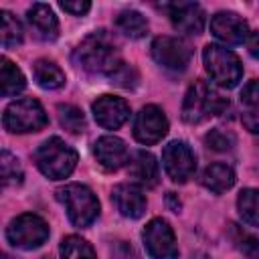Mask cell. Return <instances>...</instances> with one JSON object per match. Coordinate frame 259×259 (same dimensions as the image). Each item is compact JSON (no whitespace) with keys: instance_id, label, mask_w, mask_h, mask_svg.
<instances>
[{"instance_id":"obj_1","label":"cell","mask_w":259,"mask_h":259,"mask_svg":"<svg viewBox=\"0 0 259 259\" xmlns=\"http://www.w3.org/2000/svg\"><path fill=\"white\" fill-rule=\"evenodd\" d=\"M73 61L77 67H81L87 73H105L109 75L113 67L121 61L113 40L103 32L97 30L89 36H85L77 49L73 51Z\"/></svg>"},{"instance_id":"obj_2","label":"cell","mask_w":259,"mask_h":259,"mask_svg":"<svg viewBox=\"0 0 259 259\" xmlns=\"http://www.w3.org/2000/svg\"><path fill=\"white\" fill-rule=\"evenodd\" d=\"M229 107V101L225 97H221L214 87H210L206 81L198 79L194 81L186 95H184V103H182V119L186 123H202L206 119H210L212 115L223 113Z\"/></svg>"},{"instance_id":"obj_3","label":"cell","mask_w":259,"mask_h":259,"mask_svg":"<svg viewBox=\"0 0 259 259\" xmlns=\"http://www.w3.org/2000/svg\"><path fill=\"white\" fill-rule=\"evenodd\" d=\"M34 162L38 166V170L51 178V180H63L67 178L75 166H77V152L65 144L61 138L53 136L49 140H45L36 152H34Z\"/></svg>"},{"instance_id":"obj_4","label":"cell","mask_w":259,"mask_h":259,"mask_svg":"<svg viewBox=\"0 0 259 259\" xmlns=\"http://www.w3.org/2000/svg\"><path fill=\"white\" fill-rule=\"evenodd\" d=\"M57 198L63 202L67 217L75 227H89L99 214L97 196L83 184H67L59 188Z\"/></svg>"},{"instance_id":"obj_5","label":"cell","mask_w":259,"mask_h":259,"mask_svg":"<svg viewBox=\"0 0 259 259\" xmlns=\"http://www.w3.org/2000/svg\"><path fill=\"white\" fill-rule=\"evenodd\" d=\"M202 61L208 77L221 87L231 89L243 77V65L239 57L221 45H206L202 51Z\"/></svg>"},{"instance_id":"obj_6","label":"cell","mask_w":259,"mask_h":259,"mask_svg":"<svg viewBox=\"0 0 259 259\" xmlns=\"http://www.w3.org/2000/svg\"><path fill=\"white\" fill-rule=\"evenodd\" d=\"M49 117L42 109V105L32 97H22L12 101L2 115V123L12 134H28L38 132L47 125Z\"/></svg>"},{"instance_id":"obj_7","label":"cell","mask_w":259,"mask_h":259,"mask_svg":"<svg viewBox=\"0 0 259 259\" xmlns=\"http://www.w3.org/2000/svg\"><path fill=\"white\" fill-rule=\"evenodd\" d=\"M6 239L12 247L30 251L40 247L49 239V225L38 214L24 212L10 221V225L6 227Z\"/></svg>"},{"instance_id":"obj_8","label":"cell","mask_w":259,"mask_h":259,"mask_svg":"<svg viewBox=\"0 0 259 259\" xmlns=\"http://www.w3.org/2000/svg\"><path fill=\"white\" fill-rule=\"evenodd\" d=\"M142 239L146 245V251L152 259H176L178 257V245L174 239V231L164 219H152L144 231Z\"/></svg>"},{"instance_id":"obj_9","label":"cell","mask_w":259,"mask_h":259,"mask_svg":"<svg viewBox=\"0 0 259 259\" xmlns=\"http://www.w3.org/2000/svg\"><path fill=\"white\" fill-rule=\"evenodd\" d=\"M162 164L172 182H186L196 170V156L186 142L174 140L162 152Z\"/></svg>"},{"instance_id":"obj_10","label":"cell","mask_w":259,"mask_h":259,"mask_svg":"<svg viewBox=\"0 0 259 259\" xmlns=\"http://www.w3.org/2000/svg\"><path fill=\"white\" fill-rule=\"evenodd\" d=\"M152 57L154 61L170 71H184L190 63V49L184 40L176 36H156L152 40Z\"/></svg>"},{"instance_id":"obj_11","label":"cell","mask_w":259,"mask_h":259,"mask_svg":"<svg viewBox=\"0 0 259 259\" xmlns=\"http://www.w3.org/2000/svg\"><path fill=\"white\" fill-rule=\"evenodd\" d=\"M168 134V119L158 105H144L134 121V138L140 144L152 146Z\"/></svg>"},{"instance_id":"obj_12","label":"cell","mask_w":259,"mask_h":259,"mask_svg":"<svg viewBox=\"0 0 259 259\" xmlns=\"http://www.w3.org/2000/svg\"><path fill=\"white\" fill-rule=\"evenodd\" d=\"M95 121L105 130H117L130 117V105L125 99L115 95H101L91 105Z\"/></svg>"},{"instance_id":"obj_13","label":"cell","mask_w":259,"mask_h":259,"mask_svg":"<svg viewBox=\"0 0 259 259\" xmlns=\"http://www.w3.org/2000/svg\"><path fill=\"white\" fill-rule=\"evenodd\" d=\"M168 16L176 30L182 34H200L204 28V10L196 2H174L168 4Z\"/></svg>"},{"instance_id":"obj_14","label":"cell","mask_w":259,"mask_h":259,"mask_svg":"<svg viewBox=\"0 0 259 259\" xmlns=\"http://www.w3.org/2000/svg\"><path fill=\"white\" fill-rule=\"evenodd\" d=\"M210 30L225 45H241L249 36L247 22L235 12H217L210 18Z\"/></svg>"},{"instance_id":"obj_15","label":"cell","mask_w":259,"mask_h":259,"mask_svg":"<svg viewBox=\"0 0 259 259\" xmlns=\"http://www.w3.org/2000/svg\"><path fill=\"white\" fill-rule=\"evenodd\" d=\"M111 202L119 214L127 219H140L146 210V196L136 184H117L111 190Z\"/></svg>"},{"instance_id":"obj_16","label":"cell","mask_w":259,"mask_h":259,"mask_svg":"<svg viewBox=\"0 0 259 259\" xmlns=\"http://www.w3.org/2000/svg\"><path fill=\"white\" fill-rule=\"evenodd\" d=\"M93 154L99 162V166L107 172L119 170L125 162H127V148L123 144V140L115 138V136H103L95 142Z\"/></svg>"},{"instance_id":"obj_17","label":"cell","mask_w":259,"mask_h":259,"mask_svg":"<svg viewBox=\"0 0 259 259\" xmlns=\"http://www.w3.org/2000/svg\"><path fill=\"white\" fill-rule=\"evenodd\" d=\"M127 174L142 186H156L158 184V178H160V168H158V162L156 158L146 152V150H140L132 156L130 160V166H127Z\"/></svg>"},{"instance_id":"obj_18","label":"cell","mask_w":259,"mask_h":259,"mask_svg":"<svg viewBox=\"0 0 259 259\" xmlns=\"http://www.w3.org/2000/svg\"><path fill=\"white\" fill-rule=\"evenodd\" d=\"M28 24L42 40H55L59 36V20L49 4H32V8L28 10Z\"/></svg>"},{"instance_id":"obj_19","label":"cell","mask_w":259,"mask_h":259,"mask_svg":"<svg viewBox=\"0 0 259 259\" xmlns=\"http://www.w3.org/2000/svg\"><path fill=\"white\" fill-rule=\"evenodd\" d=\"M200 182L204 188H208L210 192H225L229 190L233 184H235V170L229 166V164H223V162H214L210 166L204 168L202 176H200Z\"/></svg>"},{"instance_id":"obj_20","label":"cell","mask_w":259,"mask_h":259,"mask_svg":"<svg viewBox=\"0 0 259 259\" xmlns=\"http://www.w3.org/2000/svg\"><path fill=\"white\" fill-rule=\"evenodd\" d=\"M32 73L36 83L42 89H59L65 83V73L61 71V67L49 59H38L32 65Z\"/></svg>"},{"instance_id":"obj_21","label":"cell","mask_w":259,"mask_h":259,"mask_svg":"<svg viewBox=\"0 0 259 259\" xmlns=\"http://www.w3.org/2000/svg\"><path fill=\"white\" fill-rule=\"evenodd\" d=\"M0 79H2L0 83H2V95H4V97H12V95L20 93V91L26 87V81H24L22 71H20L12 61H8L6 57H2Z\"/></svg>"},{"instance_id":"obj_22","label":"cell","mask_w":259,"mask_h":259,"mask_svg":"<svg viewBox=\"0 0 259 259\" xmlns=\"http://www.w3.org/2000/svg\"><path fill=\"white\" fill-rule=\"evenodd\" d=\"M115 26L127 38H142L148 32V22L138 10H123L115 18Z\"/></svg>"},{"instance_id":"obj_23","label":"cell","mask_w":259,"mask_h":259,"mask_svg":"<svg viewBox=\"0 0 259 259\" xmlns=\"http://www.w3.org/2000/svg\"><path fill=\"white\" fill-rule=\"evenodd\" d=\"M237 208H239L241 219L247 225L259 229V190H255V188L241 190V194L237 198Z\"/></svg>"},{"instance_id":"obj_24","label":"cell","mask_w":259,"mask_h":259,"mask_svg":"<svg viewBox=\"0 0 259 259\" xmlns=\"http://www.w3.org/2000/svg\"><path fill=\"white\" fill-rule=\"evenodd\" d=\"M61 259H97L93 247L77 237V235H69L61 241Z\"/></svg>"},{"instance_id":"obj_25","label":"cell","mask_w":259,"mask_h":259,"mask_svg":"<svg viewBox=\"0 0 259 259\" xmlns=\"http://www.w3.org/2000/svg\"><path fill=\"white\" fill-rule=\"evenodd\" d=\"M57 113H59V121L61 125L71 132V134H81L85 130V115L79 107L71 105V103H61L57 107Z\"/></svg>"},{"instance_id":"obj_26","label":"cell","mask_w":259,"mask_h":259,"mask_svg":"<svg viewBox=\"0 0 259 259\" xmlns=\"http://www.w3.org/2000/svg\"><path fill=\"white\" fill-rule=\"evenodd\" d=\"M2 16V26H0V34H2V47L10 49L22 42V26L16 20V16H12L8 10L0 12Z\"/></svg>"},{"instance_id":"obj_27","label":"cell","mask_w":259,"mask_h":259,"mask_svg":"<svg viewBox=\"0 0 259 259\" xmlns=\"http://www.w3.org/2000/svg\"><path fill=\"white\" fill-rule=\"evenodd\" d=\"M0 164H2V182L4 186H18L22 182V168L16 160V156H12L8 150H2L0 156Z\"/></svg>"},{"instance_id":"obj_28","label":"cell","mask_w":259,"mask_h":259,"mask_svg":"<svg viewBox=\"0 0 259 259\" xmlns=\"http://www.w3.org/2000/svg\"><path fill=\"white\" fill-rule=\"evenodd\" d=\"M107 77L111 79V83H115L117 87H123V89H134V87L138 85V81H140L138 71H136L132 65L123 63V61H119Z\"/></svg>"},{"instance_id":"obj_29","label":"cell","mask_w":259,"mask_h":259,"mask_svg":"<svg viewBox=\"0 0 259 259\" xmlns=\"http://www.w3.org/2000/svg\"><path fill=\"white\" fill-rule=\"evenodd\" d=\"M204 144L210 150H214V152H227V150H231L235 146V136L231 132H225L221 127H214V130H210L204 136Z\"/></svg>"},{"instance_id":"obj_30","label":"cell","mask_w":259,"mask_h":259,"mask_svg":"<svg viewBox=\"0 0 259 259\" xmlns=\"http://www.w3.org/2000/svg\"><path fill=\"white\" fill-rule=\"evenodd\" d=\"M235 231H237V239H235L237 247L251 259H259V239H255L253 235H249L241 229H235Z\"/></svg>"},{"instance_id":"obj_31","label":"cell","mask_w":259,"mask_h":259,"mask_svg":"<svg viewBox=\"0 0 259 259\" xmlns=\"http://www.w3.org/2000/svg\"><path fill=\"white\" fill-rule=\"evenodd\" d=\"M241 101H243L249 109L259 111V81H257V79H255V81H249V83L243 87V91H241Z\"/></svg>"},{"instance_id":"obj_32","label":"cell","mask_w":259,"mask_h":259,"mask_svg":"<svg viewBox=\"0 0 259 259\" xmlns=\"http://www.w3.org/2000/svg\"><path fill=\"white\" fill-rule=\"evenodd\" d=\"M111 259H138V253L127 241H115L111 245Z\"/></svg>"},{"instance_id":"obj_33","label":"cell","mask_w":259,"mask_h":259,"mask_svg":"<svg viewBox=\"0 0 259 259\" xmlns=\"http://www.w3.org/2000/svg\"><path fill=\"white\" fill-rule=\"evenodd\" d=\"M61 8L65 10V12H71V14H75V16H81V14H85V12H89V8H91V4L87 2V0H77V2H61Z\"/></svg>"},{"instance_id":"obj_34","label":"cell","mask_w":259,"mask_h":259,"mask_svg":"<svg viewBox=\"0 0 259 259\" xmlns=\"http://www.w3.org/2000/svg\"><path fill=\"white\" fill-rule=\"evenodd\" d=\"M243 125L251 132V134H259V111H247L243 113Z\"/></svg>"},{"instance_id":"obj_35","label":"cell","mask_w":259,"mask_h":259,"mask_svg":"<svg viewBox=\"0 0 259 259\" xmlns=\"http://www.w3.org/2000/svg\"><path fill=\"white\" fill-rule=\"evenodd\" d=\"M247 49H249L251 57L259 59V30H255V32H251L247 36Z\"/></svg>"},{"instance_id":"obj_36","label":"cell","mask_w":259,"mask_h":259,"mask_svg":"<svg viewBox=\"0 0 259 259\" xmlns=\"http://www.w3.org/2000/svg\"><path fill=\"white\" fill-rule=\"evenodd\" d=\"M166 200H168V204H170V208H172L174 212H178V210H180V200H176V194H174V192H168Z\"/></svg>"}]
</instances>
